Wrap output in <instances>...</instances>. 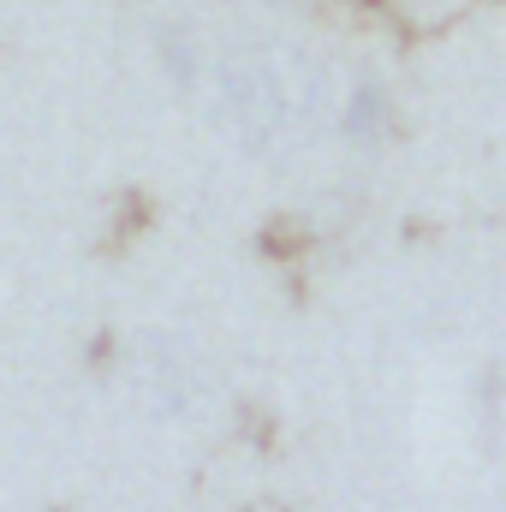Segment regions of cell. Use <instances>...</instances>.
<instances>
[{
	"mask_svg": "<svg viewBox=\"0 0 506 512\" xmlns=\"http://www.w3.org/2000/svg\"><path fill=\"white\" fill-rule=\"evenodd\" d=\"M346 131H352L358 143H376L381 131H387V90H376V84L352 90V102H346Z\"/></svg>",
	"mask_w": 506,
	"mask_h": 512,
	"instance_id": "cell-1",
	"label": "cell"
}]
</instances>
